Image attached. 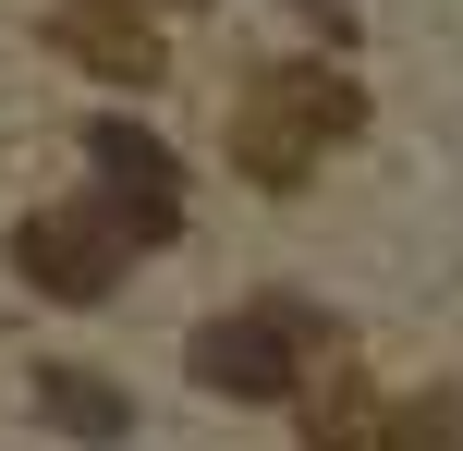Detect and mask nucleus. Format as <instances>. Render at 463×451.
Listing matches in <instances>:
<instances>
[{"label": "nucleus", "instance_id": "obj_1", "mask_svg": "<svg viewBox=\"0 0 463 451\" xmlns=\"http://www.w3.org/2000/svg\"><path fill=\"white\" fill-rule=\"evenodd\" d=\"M86 171H98V220H110L122 257L184 232V159H171L146 122H86Z\"/></svg>", "mask_w": 463, "mask_h": 451}, {"label": "nucleus", "instance_id": "obj_2", "mask_svg": "<svg viewBox=\"0 0 463 451\" xmlns=\"http://www.w3.org/2000/svg\"><path fill=\"white\" fill-rule=\"evenodd\" d=\"M317 342L329 330L305 305H232V317L195 330V379H208V390H244V403H280V390L317 366Z\"/></svg>", "mask_w": 463, "mask_h": 451}, {"label": "nucleus", "instance_id": "obj_3", "mask_svg": "<svg viewBox=\"0 0 463 451\" xmlns=\"http://www.w3.org/2000/svg\"><path fill=\"white\" fill-rule=\"evenodd\" d=\"M354 122H366V110H354L342 73H269L256 110H244V171H256V183H293L305 146H342Z\"/></svg>", "mask_w": 463, "mask_h": 451}, {"label": "nucleus", "instance_id": "obj_4", "mask_svg": "<svg viewBox=\"0 0 463 451\" xmlns=\"http://www.w3.org/2000/svg\"><path fill=\"white\" fill-rule=\"evenodd\" d=\"M13 268H24L37 293H61V305H98V293L122 281V244H110L98 208H86V220H73V208H37V220L13 232Z\"/></svg>", "mask_w": 463, "mask_h": 451}, {"label": "nucleus", "instance_id": "obj_5", "mask_svg": "<svg viewBox=\"0 0 463 451\" xmlns=\"http://www.w3.org/2000/svg\"><path fill=\"white\" fill-rule=\"evenodd\" d=\"M49 49L86 61V73H110V86H146V73H159V37H146L135 0H61V13H49Z\"/></svg>", "mask_w": 463, "mask_h": 451}, {"label": "nucleus", "instance_id": "obj_6", "mask_svg": "<svg viewBox=\"0 0 463 451\" xmlns=\"http://www.w3.org/2000/svg\"><path fill=\"white\" fill-rule=\"evenodd\" d=\"M37 415H49L61 439H98V451L135 439V403H122L110 379H86V366H37Z\"/></svg>", "mask_w": 463, "mask_h": 451}, {"label": "nucleus", "instance_id": "obj_7", "mask_svg": "<svg viewBox=\"0 0 463 451\" xmlns=\"http://www.w3.org/2000/svg\"><path fill=\"white\" fill-rule=\"evenodd\" d=\"M317 451H427L391 403H317Z\"/></svg>", "mask_w": 463, "mask_h": 451}]
</instances>
